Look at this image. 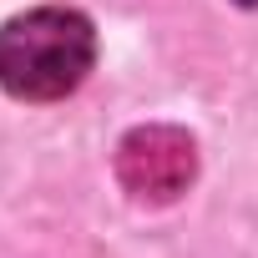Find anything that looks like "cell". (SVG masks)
Listing matches in <instances>:
<instances>
[{"mask_svg": "<svg viewBox=\"0 0 258 258\" xmlns=\"http://www.w3.org/2000/svg\"><path fill=\"white\" fill-rule=\"evenodd\" d=\"M238 6H258V0H238Z\"/></svg>", "mask_w": 258, "mask_h": 258, "instance_id": "obj_3", "label": "cell"}, {"mask_svg": "<svg viewBox=\"0 0 258 258\" xmlns=\"http://www.w3.org/2000/svg\"><path fill=\"white\" fill-rule=\"evenodd\" d=\"M96 61V31L81 11L41 6L0 31V86L21 101H56L86 81Z\"/></svg>", "mask_w": 258, "mask_h": 258, "instance_id": "obj_1", "label": "cell"}, {"mask_svg": "<svg viewBox=\"0 0 258 258\" xmlns=\"http://www.w3.org/2000/svg\"><path fill=\"white\" fill-rule=\"evenodd\" d=\"M116 177L137 203H172L198 177V142L182 126H137L116 147Z\"/></svg>", "mask_w": 258, "mask_h": 258, "instance_id": "obj_2", "label": "cell"}]
</instances>
